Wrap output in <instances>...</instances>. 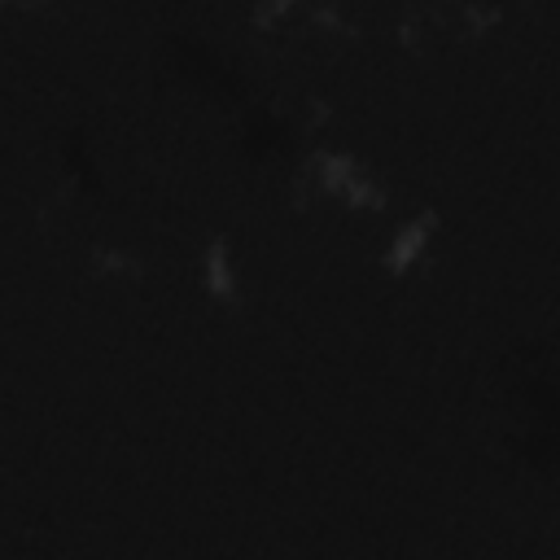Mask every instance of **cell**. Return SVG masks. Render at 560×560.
<instances>
[{
  "label": "cell",
  "instance_id": "3",
  "mask_svg": "<svg viewBox=\"0 0 560 560\" xmlns=\"http://www.w3.org/2000/svg\"><path fill=\"white\" fill-rule=\"evenodd\" d=\"M201 293L210 302H223V306H236L241 302V267H236V254L228 241H206L201 245Z\"/></svg>",
  "mask_w": 560,
  "mask_h": 560
},
{
  "label": "cell",
  "instance_id": "1",
  "mask_svg": "<svg viewBox=\"0 0 560 560\" xmlns=\"http://www.w3.org/2000/svg\"><path fill=\"white\" fill-rule=\"evenodd\" d=\"M306 179L350 214H385L389 184L350 149H315L306 162Z\"/></svg>",
  "mask_w": 560,
  "mask_h": 560
},
{
  "label": "cell",
  "instance_id": "4",
  "mask_svg": "<svg viewBox=\"0 0 560 560\" xmlns=\"http://www.w3.org/2000/svg\"><path fill=\"white\" fill-rule=\"evenodd\" d=\"M298 4H306V0H254L249 22H254V26H262V31H267V26H280Z\"/></svg>",
  "mask_w": 560,
  "mask_h": 560
},
{
  "label": "cell",
  "instance_id": "2",
  "mask_svg": "<svg viewBox=\"0 0 560 560\" xmlns=\"http://www.w3.org/2000/svg\"><path fill=\"white\" fill-rule=\"evenodd\" d=\"M438 228H442V219L429 206L424 210H411L407 219H398L389 228V236L381 241V271H389L394 280H407L429 258V249L438 241Z\"/></svg>",
  "mask_w": 560,
  "mask_h": 560
}]
</instances>
